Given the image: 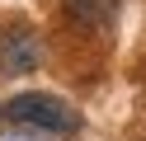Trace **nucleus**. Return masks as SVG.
Wrapping results in <instances>:
<instances>
[{"label": "nucleus", "instance_id": "1", "mask_svg": "<svg viewBox=\"0 0 146 141\" xmlns=\"http://www.w3.org/2000/svg\"><path fill=\"white\" fill-rule=\"evenodd\" d=\"M0 118L14 122V127H29V132H76L80 127V113L71 108L66 99L57 94H14V99L0 103Z\"/></svg>", "mask_w": 146, "mask_h": 141}, {"label": "nucleus", "instance_id": "2", "mask_svg": "<svg viewBox=\"0 0 146 141\" xmlns=\"http://www.w3.org/2000/svg\"><path fill=\"white\" fill-rule=\"evenodd\" d=\"M38 66V38L29 24L0 28V75H29Z\"/></svg>", "mask_w": 146, "mask_h": 141}, {"label": "nucleus", "instance_id": "3", "mask_svg": "<svg viewBox=\"0 0 146 141\" xmlns=\"http://www.w3.org/2000/svg\"><path fill=\"white\" fill-rule=\"evenodd\" d=\"M61 5H66V14L76 19V24L104 28V24H113V14H118L123 0H61Z\"/></svg>", "mask_w": 146, "mask_h": 141}]
</instances>
